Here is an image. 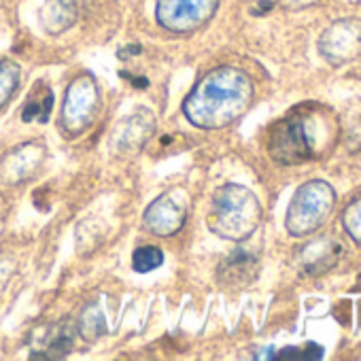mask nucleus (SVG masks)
<instances>
[{
  "instance_id": "obj_1",
  "label": "nucleus",
  "mask_w": 361,
  "mask_h": 361,
  "mask_svg": "<svg viewBox=\"0 0 361 361\" xmlns=\"http://www.w3.org/2000/svg\"><path fill=\"white\" fill-rule=\"evenodd\" d=\"M253 102L249 75L234 66L209 71L183 102L190 123L202 130H221L240 119Z\"/></svg>"
},
{
  "instance_id": "obj_2",
  "label": "nucleus",
  "mask_w": 361,
  "mask_h": 361,
  "mask_svg": "<svg viewBox=\"0 0 361 361\" xmlns=\"http://www.w3.org/2000/svg\"><path fill=\"white\" fill-rule=\"evenodd\" d=\"M334 138L336 126L329 113H317V106H302L270 128L268 153L276 164L298 166L319 157L321 149L327 151Z\"/></svg>"
},
{
  "instance_id": "obj_3",
  "label": "nucleus",
  "mask_w": 361,
  "mask_h": 361,
  "mask_svg": "<svg viewBox=\"0 0 361 361\" xmlns=\"http://www.w3.org/2000/svg\"><path fill=\"white\" fill-rule=\"evenodd\" d=\"M262 221V204L257 196L245 185L228 183L213 196L209 228L217 236L243 243L253 236Z\"/></svg>"
},
{
  "instance_id": "obj_4",
  "label": "nucleus",
  "mask_w": 361,
  "mask_h": 361,
  "mask_svg": "<svg viewBox=\"0 0 361 361\" xmlns=\"http://www.w3.org/2000/svg\"><path fill=\"white\" fill-rule=\"evenodd\" d=\"M336 207V192L327 180L314 178L304 183L291 198L287 209V232L295 238L310 236L325 226Z\"/></svg>"
},
{
  "instance_id": "obj_5",
  "label": "nucleus",
  "mask_w": 361,
  "mask_h": 361,
  "mask_svg": "<svg viewBox=\"0 0 361 361\" xmlns=\"http://www.w3.org/2000/svg\"><path fill=\"white\" fill-rule=\"evenodd\" d=\"M100 106V94L98 85L92 75H81L77 77L68 90L66 98L62 104V115H60V128L66 136L75 138L81 136L94 121L96 113Z\"/></svg>"
},
{
  "instance_id": "obj_6",
  "label": "nucleus",
  "mask_w": 361,
  "mask_h": 361,
  "mask_svg": "<svg viewBox=\"0 0 361 361\" xmlns=\"http://www.w3.org/2000/svg\"><path fill=\"white\" fill-rule=\"evenodd\" d=\"M219 0H155V18L161 28L188 35L211 22Z\"/></svg>"
},
{
  "instance_id": "obj_7",
  "label": "nucleus",
  "mask_w": 361,
  "mask_h": 361,
  "mask_svg": "<svg viewBox=\"0 0 361 361\" xmlns=\"http://www.w3.org/2000/svg\"><path fill=\"white\" fill-rule=\"evenodd\" d=\"M190 194L183 188H174L155 198L145 211V228L155 236H172L183 228L190 213Z\"/></svg>"
},
{
  "instance_id": "obj_8",
  "label": "nucleus",
  "mask_w": 361,
  "mask_h": 361,
  "mask_svg": "<svg viewBox=\"0 0 361 361\" xmlns=\"http://www.w3.org/2000/svg\"><path fill=\"white\" fill-rule=\"evenodd\" d=\"M319 51L329 64H348L361 56V20L344 18L334 22L319 39Z\"/></svg>"
},
{
  "instance_id": "obj_9",
  "label": "nucleus",
  "mask_w": 361,
  "mask_h": 361,
  "mask_svg": "<svg viewBox=\"0 0 361 361\" xmlns=\"http://www.w3.org/2000/svg\"><path fill=\"white\" fill-rule=\"evenodd\" d=\"M45 159V149L39 142H26L11 153H7L0 161V176L5 183H24L28 180L43 164Z\"/></svg>"
},
{
  "instance_id": "obj_10",
  "label": "nucleus",
  "mask_w": 361,
  "mask_h": 361,
  "mask_svg": "<svg viewBox=\"0 0 361 361\" xmlns=\"http://www.w3.org/2000/svg\"><path fill=\"white\" fill-rule=\"evenodd\" d=\"M259 259L249 249H236L217 268V281L226 289H245L257 279Z\"/></svg>"
},
{
  "instance_id": "obj_11",
  "label": "nucleus",
  "mask_w": 361,
  "mask_h": 361,
  "mask_svg": "<svg viewBox=\"0 0 361 361\" xmlns=\"http://www.w3.org/2000/svg\"><path fill=\"white\" fill-rule=\"evenodd\" d=\"M342 253H344V247L336 238L321 236V238L308 243L300 251V268L304 274H310V276L325 274L327 270H331L338 264Z\"/></svg>"
},
{
  "instance_id": "obj_12",
  "label": "nucleus",
  "mask_w": 361,
  "mask_h": 361,
  "mask_svg": "<svg viewBox=\"0 0 361 361\" xmlns=\"http://www.w3.org/2000/svg\"><path fill=\"white\" fill-rule=\"evenodd\" d=\"M77 16H79L77 0H45L39 20L49 35H62L77 22Z\"/></svg>"
},
{
  "instance_id": "obj_13",
  "label": "nucleus",
  "mask_w": 361,
  "mask_h": 361,
  "mask_svg": "<svg viewBox=\"0 0 361 361\" xmlns=\"http://www.w3.org/2000/svg\"><path fill=\"white\" fill-rule=\"evenodd\" d=\"M73 344H75V325L73 321L64 319L51 327L45 348L32 353L30 359H62L71 353Z\"/></svg>"
},
{
  "instance_id": "obj_14",
  "label": "nucleus",
  "mask_w": 361,
  "mask_h": 361,
  "mask_svg": "<svg viewBox=\"0 0 361 361\" xmlns=\"http://www.w3.org/2000/svg\"><path fill=\"white\" fill-rule=\"evenodd\" d=\"M153 130V117L149 115V111H140L138 115L130 117L128 121H123L117 128V138H119V147L121 149H132V147H140L145 145L147 136Z\"/></svg>"
},
{
  "instance_id": "obj_15",
  "label": "nucleus",
  "mask_w": 361,
  "mask_h": 361,
  "mask_svg": "<svg viewBox=\"0 0 361 361\" xmlns=\"http://www.w3.org/2000/svg\"><path fill=\"white\" fill-rule=\"evenodd\" d=\"M54 111V92L47 83H39L32 87L24 111H22V119L24 121H41L45 123L49 119Z\"/></svg>"
},
{
  "instance_id": "obj_16",
  "label": "nucleus",
  "mask_w": 361,
  "mask_h": 361,
  "mask_svg": "<svg viewBox=\"0 0 361 361\" xmlns=\"http://www.w3.org/2000/svg\"><path fill=\"white\" fill-rule=\"evenodd\" d=\"M79 331L87 342H96L102 334H106V321H104V312L100 308L98 302H92L79 321Z\"/></svg>"
},
{
  "instance_id": "obj_17",
  "label": "nucleus",
  "mask_w": 361,
  "mask_h": 361,
  "mask_svg": "<svg viewBox=\"0 0 361 361\" xmlns=\"http://www.w3.org/2000/svg\"><path fill=\"white\" fill-rule=\"evenodd\" d=\"M22 68L13 60H0V109L7 106L20 87Z\"/></svg>"
},
{
  "instance_id": "obj_18",
  "label": "nucleus",
  "mask_w": 361,
  "mask_h": 361,
  "mask_svg": "<svg viewBox=\"0 0 361 361\" xmlns=\"http://www.w3.org/2000/svg\"><path fill=\"white\" fill-rule=\"evenodd\" d=\"M161 264H164V253H161L157 247H151V245L136 249L134 255H132V266H134V270L140 272V274L153 272V270H157Z\"/></svg>"
},
{
  "instance_id": "obj_19",
  "label": "nucleus",
  "mask_w": 361,
  "mask_h": 361,
  "mask_svg": "<svg viewBox=\"0 0 361 361\" xmlns=\"http://www.w3.org/2000/svg\"><path fill=\"white\" fill-rule=\"evenodd\" d=\"M342 224H344L346 234H348L357 245H361V198L353 200V202L344 209Z\"/></svg>"
},
{
  "instance_id": "obj_20",
  "label": "nucleus",
  "mask_w": 361,
  "mask_h": 361,
  "mask_svg": "<svg viewBox=\"0 0 361 361\" xmlns=\"http://www.w3.org/2000/svg\"><path fill=\"white\" fill-rule=\"evenodd\" d=\"M279 3L285 7V9H291V11H298V9H306V7H312L319 0H279Z\"/></svg>"
},
{
  "instance_id": "obj_21",
  "label": "nucleus",
  "mask_w": 361,
  "mask_h": 361,
  "mask_svg": "<svg viewBox=\"0 0 361 361\" xmlns=\"http://www.w3.org/2000/svg\"><path fill=\"white\" fill-rule=\"evenodd\" d=\"M130 51H132V54H136V51H140V47H132ZM126 54H128V51H119V58H121V56H126Z\"/></svg>"
}]
</instances>
